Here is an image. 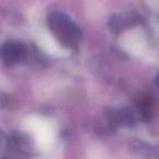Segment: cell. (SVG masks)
Wrapping results in <instances>:
<instances>
[{"mask_svg": "<svg viewBox=\"0 0 159 159\" xmlns=\"http://www.w3.org/2000/svg\"><path fill=\"white\" fill-rule=\"evenodd\" d=\"M49 25L52 33L60 39L61 44L68 47L75 46L79 42L80 34L77 27L61 13H52L49 18Z\"/></svg>", "mask_w": 159, "mask_h": 159, "instance_id": "6da1fadb", "label": "cell"}]
</instances>
